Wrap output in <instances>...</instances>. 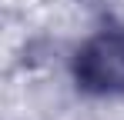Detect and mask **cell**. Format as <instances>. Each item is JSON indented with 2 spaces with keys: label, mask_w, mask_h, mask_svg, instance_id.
Here are the masks:
<instances>
[{
  "label": "cell",
  "mask_w": 124,
  "mask_h": 120,
  "mask_svg": "<svg viewBox=\"0 0 124 120\" xmlns=\"http://www.w3.org/2000/svg\"><path fill=\"white\" fill-rule=\"evenodd\" d=\"M74 80L87 93H101V97L124 93V27L94 33L77 50Z\"/></svg>",
  "instance_id": "cell-1"
}]
</instances>
